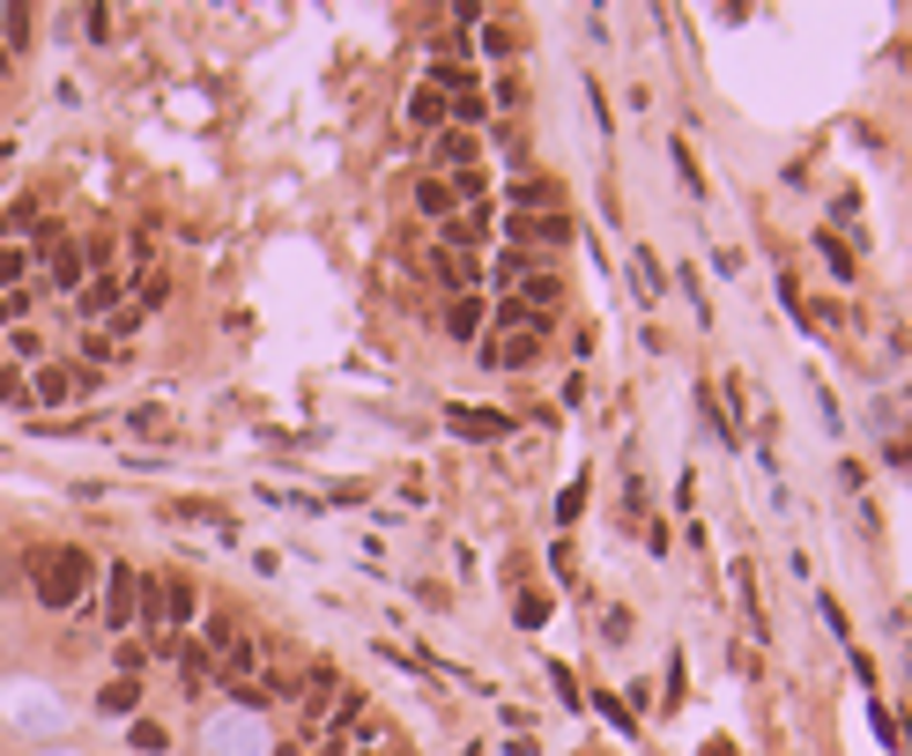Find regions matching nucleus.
<instances>
[{
    "mask_svg": "<svg viewBox=\"0 0 912 756\" xmlns=\"http://www.w3.org/2000/svg\"><path fill=\"white\" fill-rule=\"evenodd\" d=\"M222 697H230V705H268L274 690L268 683H222Z\"/></svg>",
    "mask_w": 912,
    "mask_h": 756,
    "instance_id": "cd10ccee",
    "label": "nucleus"
},
{
    "mask_svg": "<svg viewBox=\"0 0 912 756\" xmlns=\"http://www.w3.org/2000/svg\"><path fill=\"white\" fill-rule=\"evenodd\" d=\"M512 200H519V208H535V200H557V186H542V178H512Z\"/></svg>",
    "mask_w": 912,
    "mask_h": 756,
    "instance_id": "c85d7f7f",
    "label": "nucleus"
},
{
    "mask_svg": "<svg viewBox=\"0 0 912 756\" xmlns=\"http://www.w3.org/2000/svg\"><path fill=\"white\" fill-rule=\"evenodd\" d=\"M134 623H142V631H164V579H148V571H142V586H134Z\"/></svg>",
    "mask_w": 912,
    "mask_h": 756,
    "instance_id": "ddd939ff",
    "label": "nucleus"
},
{
    "mask_svg": "<svg viewBox=\"0 0 912 756\" xmlns=\"http://www.w3.org/2000/svg\"><path fill=\"white\" fill-rule=\"evenodd\" d=\"M23 304H30V290H15V297H0V319H8V312H23Z\"/></svg>",
    "mask_w": 912,
    "mask_h": 756,
    "instance_id": "e433bc0d",
    "label": "nucleus"
},
{
    "mask_svg": "<svg viewBox=\"0 0 912 756\" xmlns=\"http://www.w3.org/2000/svg\"><path fill=\"white\" fill-rule=\"evenodd\" d=\"M905 749H912V742H905Z\"/></svg>",
    "mask_w": 912,
    "mask_h": 756,
    "instance_id": "58836bf2",
    "label": "nucleus"
},
{
    "mask_svg": "<svg viewBox=\"0 0 912 756\" xmlns=\"http://www.w3.org/2000/svg\"><path fill=\"white\" fill-rule=\"evenodd\" d=\"M705 756H727V749H719V742H713V749H705Z\"/></svg>",
    "mask_w": 912,
    "mask_h": 756,
    "instance_id": "4c0bfd02",
    "label": "nucleus"
},
{
    "mask_svg": "<svg viewBox=\"0 0 912 756\" xmlns=\"http://www.w3.org/2000/svg\"><path fill=\"white\" fill-rule=\"evenodd\" d=\"M519 275H527V260H519V252H497V275H490V282H497V290H512V282H519Z\"/></svg>",
    "mask_w": 912,
    "mask_h": 756,
    "instance_id": "2f4dec72",
    "label": "nucleus"
},
{
    "mask_svg": "<svg viewBox=\"0 0 912 756\" xmlns=\"http://www.w3.org/2000/svg\"><path fill=\"white\" fill-rule=\"evenodd\" d=\"M45 282L52 290H82V245H52L45 252Z\"/></svg>",
    "mask_w": 912,
    "mask_h": 756,
    "instance_id": "6e6552de",
    "label": "nucleus"
},
{
    "mask_svg": "<svg viewBox=\"0 0 912 756\" xmlns=\"http://www.w3.org/2000/svg\"><path fill=\"white\" fill-rule=\"evenodd\" d=\"M535 238H549V245H564L571 238V216L557 208V216H535Z\"/></svg>",
    "mask_w": 912,
    "mask_h": 756,
    "instance_id": "c756f323",
    "label": "nucleus"
},
{
    "mask_svg": "<svg viewBox=\"0 0 912 756\" xmlns=\"http://www.w3.org/2000/svg\"><path fill=\"white\" fill-rule=\"evenodd\" d=\"M542 615H549V601H542V593H519V623H527V631H535Z\"/></svg>",
    "mask_w": 912,
    "mask_h": 756,
    "instance_id": "f704fd0d",
    "label": "nucleus"
},
{
    "mask_svg": "<svg viewBox=\"0 0 912 756\" xmlns=\"http://www.w3.org/2000/svg\"><path fill=\"white\" fill-rule=\"evenodd\" d=\"M408 120H416V126H438L445 120V90H438V82H423L416 97H408Z\"/></svg>",
    "mask_w": 912,
    "mask_h": 756,
    "instance_id": "4be33fe9",
    "label": "nucleus"
},
{
    "mask_svg": "<svg viewBox=\"0 0 912 756\" xmlns=\"http://www.w3.org/2000/svg\"><path fill=\"white\" fill-rule=\"evenodd\" d=\"M490 238V216H453L445 222V245H483Z\"/></svg>",
    "mask_w": 912,
    "mask_h": 756,
    "instance_id": "5701e85b",
    "label": "nucleus"
},
{
    "mask_svg": "<svg viewBox=\"0 0 912 756\" xmlns=\"http://www.w3.org/2000/svg\"><path fill=\"white\" fill-rule=\"evenodd\" d=\"M631 268H639V290H645V297H661V268H653V252H639Z\"/></svg>",
    "mask_w": 912,
    "mask_h": 756,
    "instance_id": "473e14b6",
    "label": "nucleus"
},
{
    "mask_svg": "<svg viewBox=\"0 0 912 756\" xmlns=\"http://www.w3.org/2000/svg\"><path fill=\"white\" fill-rule=\"evenodd\" d=\"M431 275H438L453 297H468V290H475V260H468V252H431Z\"/></svg>",
    "mask_w": 912,
    "mask_h": 756,
    "instance_id": "9b49d317",
    "label": "nucleus"
},
{
    "mask_svg": "<svg viewBox=\"0 0 912 756\" xmlns=\"http://www.w3.org/2000/svg\"><path fill=\"white\" fill-rule=\"evenodd\" d=\"M178 623H194V586L164 579V631H178Z\"/></svg>",
    "mask_w": 912,
    "mask_h": 756,
    "instance_id": "dca6fc26",
    "label": "nucleus"
},
{
    "mask_svg": "<svg viewBox=\"0 0 912 756\" xmlns=\"http://www.w3.org/2000/svg\"><path fill=\"white\" fill-rule=\"evenodd\" d=\"M431 156H438L445 172H475V134H468V126H445Z\"/></svg>",
    "mask_w": 912,
    "mask_h": 756,
    "instance_id": "0eeeda50",
    "label": "nucleus"
},
{
    "mask_svg": "<svg viewBox=\"0 0 912 756\" xmlns=\"http://www.w3.org/2000/svg\"><path fill=\"white\" fill-rule=\"evenodd\" d=\"M15 401L30 408V386H23V371H15V364H0V408H15Z\"/></svg>",
    "mask_w": 912,
    "mask_h": 756,
    "instance_id": "393cba45",
    "label": "nucleus"
},
{
    "mask_svg": "<svg viewBox=\"0 0 912 756\" xmlns=\"http://www.w3.org/2000/svg\"><path fill=\"white\" fill-rule=\"evenodd\" d=\"M134 586H142L134 563H104V631L134 638Z\"/></svg>",
    "mask_w": 912,
    "mask_h": 756,
    "instance_id": "f03ea898",
    "label": "nucleus"
},
{
    "mask_svg": "<svg viewBox=\"0 0 912 756\" xmlns=\"http://www.w3.org/2000/svg\"><path fill=\"white\" fill-rule=\"evenodd\" d=\"M82 38L104 45V38H112V8H82Z\"/></svg>",
    "mask_w": 912,
    "mask_h": 756,
    "instance_id": "a878e982",
    "label": "nucleus"
},
{
    "mask_svg": "<svg viewBox=\"0 0 912 756\" xmlns=\"http://www.w3.org/2000/svg\"><path fill=\"white\" fill-rule=\"evenodd\" d=\"M667 164H675V178H683V186H691V200H705V172H697L691 142H667Z\"/></svg>",
    "mask_w": 912,
    "mask_h": 756,
    "instance_id": "412c9836",
    "label": "nucleus"
},
{
    "mask_svg": "<svg viewBox=\"0 0 912 756\" xmlns=\"http://www.w3.org/2000/svg\"><path fill=\"white\" fill-rule=\"evenodd\" d=\"M579 505H587V475H579V483L564 489V505H557V519H579Z\"/></svg>",
    "mask_w": 912,
    "mask_h": 756,
    "instance_id": "c9c22d12",
    "label": "nucleus"
},
{
    "mask_svg": "<svg viewBox=\"0 0 912 756\" xmlns=\"http://www.w3.org/2000/svg\"><path fill=\"white\" fill-rule=\"evenodd\" d=\"M519 304H527V312L542 319V312H564V282H549V275H535V282H527V297H519Z\"/></svg>",
    "mask_w": 912,
    "mask_h": 756,
    "instance_id": "6ab92c4d",
    "label": "nucleus"
},
{
    "mask_svg": "<svg viewBox=\"0 0 912 756\" xmlns=\"http://www.w3.org/2000/svg\"><path fill=\"white\" fill-rule=\"evenodd\" d=\"M74 304H82V319H112V312H120V275L82 282V290H74Z\"/></svg>",
    "mask_w": 912,
    "mask_h": 756,
    "instance_id": "423d86ee",
    "label": "nucleus"
},
{
    "mask_svg": "<svg viewBox=\"0 0 912 756\" xmlns=\"http://www.w3.org/2000/svg\"><path fill=\"white\" fill-rule=\"evenodd\" d=\"M30 268H38V260H30L23 245H0V297H15V290H23V275H30Z\"/></svg>",
    "mask_w": 912,
    "mask_h": 756,
    "instance_id": "f3484780",
    "label": "nucleus"
},
{
    "mask_svg": "<svg viewBox=\"0 0 912 756\" xmlns=\"http://www.w3.org/2000/svg\"><path fill=\"white\" fill-rule=\"evenodd\" d=\"M445 431H460V438H505L512 423L490 415V408H445Z\"/></svg>",
    "mask_w": 912,
    "mask_h": 756,
    "instance_id": "39448f33",
    "label": "nucleus"
},
{
    "mask_svg": "<svg viewBox=\"0 0 912 756\" xmlns=\"http://www.w3.org/2000/svg\"><path fill=\"white\" fill-rule=\"evenodd\" d=\"M97 705H104V712H120V719H126V712H142V675H120V683H104Z\"/></svg>",
    "mask_w": 912,
    "mask_h": 756,
    "instance_id": "a211bd4d",
    "label": "nucleus"
},
{
    "mask_svg": "<svg viewBox=\"0 0 912 756\" xmlns=\"http://www.w3.org/2000/svg\"><path fill=\"white\" fill-rule=\"evenodd\" d=\"M208 653H230V667H252V645L238 638L230 615H208Z\"/></svg>",
    "mask_w": 912,
    "mask_h": 756,
    "instance_id": "1a4fd4ad",
    "label": "nucleus"
},
{
    "mask_svg": "<svg viewBox=\"0 0 912 756\" xmlns=\"http://www.w3.org/2000/svg\"><path fill=\"white\" fill-rule=\"evenodd\" d=\"M97 386V371H68V364H38L30 379V408H60V401H82Z\"/></svg>",
    "mask_w": 912,
    "mask_h": 756,
    "instance_id": "7ed1b4c3",
    "label": "nucleus"
},
{
    "mask_svg": "<svg viewBox=\"0 0 912 756\" xmlns=\"http://www.w3.org/2000/svg\"><path fill=\"white\" fill-rule=\"evenodd\" d=\"M304 683H312V690H304V719H312V734H320V719H327V705H334V683H342V675H334V667L320 660V667H312Z\"/></svg>",
    "mask_w": 912,
    "mask_h": 756,
    "instance_id": "9d476101",
    "label": "nucleus"
},
{
    "mask_svg": "<svg viewBox=\"0 0 912 756\" xmlns=\"http://www.w3.org/2000/svg\"><path fill=\"white\" fill-rule=\"evenodd\" d=\"M8 349H15V364H38V356H45V342H38L30 327H15V334H8Z\"/></svg>",
    "mask_w": 912,
    "mask_h": 756,
    "instance_id": "bb28decb",
    "label": "nucleus"
},
{
    "mask_svg": "<svg viewBox=\"0 0 912 756\" xmlns=\"http://www.w3.org/2000/svg\"><path fill=\"white\" fill-rule=\"evenodd\" d=\"M816 252L831 260V275H846V282H853V252H846V238H839V230H823V238H816Z\"/></svg>",
    "mask_w": 912,
    "mask_h": 756,
    "instance_id": "b1692460",
    "label": "nucleus"
},
{
    "mask_svg": "<svg viewBox=\"0 0 912 756\" xmlns=\"http://www.w3.org/2000/svg\"><path fill=\"white\" fill-rule=\"evenodd\" d=\"M445 334H453V342H475V334H483V304H475V297H453V312H445Z\"/></svg>",
    "mask_w": 912,
    "mask_h": 756,
    "instance_id": "2eb2a0df",
    "label": "nucleus"
},
{
    "mask_svg": "<svg viewBox=\"0 0 912 756\" xmlns=\"http://www.w3.org/2000/svg\"><path fill=\"white\" fill-rule=\"evenodd\" d=\"M104 563L90 549H45L38 571H30V593L45 601V609H74V601H90V586H97Z\"/></svg>",
    "mask_w": 912,
    "mask_h": 756,
    "instance_id": "f257e3e1",
    "label": "nucleus"
},
{
    "mask_svg": "<svg viewBox=\"0 0 912 756\" xmlns=\"http://www.w3.org/2000/svg\"><path fill=\"white\" fill-rule=\"evenodd\" d=\"M104 334H142V304H120V312L104 319Z\"/></svg>",
    "mask_w": 912,
    "mask_h": 756,
    "instance_id": "7c9ffc66",
    "label": "nucleus"
},
{
    "mask_svg": "<svg viewBox=\"0 0 912 756\" xmlns=\"http://www.w3.org/2000/svg\"><path fill=\"white\" fill-rule=\"evenodd\" d=\"M178 683H186V697H200L208 683H222V660L208 653V645H186V653H178Z\"/></svg>",
    "mask_w": 912,
    "mask_h": 756,
    "instance_id": "20e7f679",
    "label": "nucleus"
},
{
    "mask_svg": "<svg viewBox=\"0 0 912 756\" xmlns=\"http://www.w3.org/2000/svg\"><path fill=\"white\" fill-rule=\"evenodd\" d=\"M535 349H542V342H535V334H512V342H483V364H505V371H519V364H535Z\"/></svg>",
    "mask_w": 912,
    "mask_h": 756,
    "instance_id": "f8f14e48",
    "label": "nucleus"
},
{
    "mask_svg": "<svg viewBox=\"0 0 912 756\" xmlns=\"http://www.w3.org/2000/svg\"><path fill=\"white\" fill-rule=\"evenodd\" d=\"M126 742H134V749H142V756H164V749H172V734L156 727L148 712H134V727H126Z\"/></svg>",
    "mask_w": 912,
    "mask_h": 756,
    "instance_id": "aec40b11",
    "label": "nucleus"
},
{
    "mask_svg": "<svg viewBox=\"0 0 912 756\" xmlns=\"http://www.w3.org/2000/svg\"><path fill=\"white\" fill-rule=\"evenodd\" d=\"M416 208H423L431 222H453V208H460V200H453V186H445V178H423V186H416Z\"/></svg>",
    "mask_w": 912,
    "mask_h": 756,
    "instance_id": "4468645a",
    "label": "nucleus"
},
{
    "mask_svg": "<svg viewBox=\"0 0 912 756\" xmlns=\"http://www.w3.org/2000/svg\"><path fill=\"white\" fill-rule=\"evenodd\" d=\"M601 638H609V645H623V638H631V615L609 609V615H601Z\"/></svg>",
    "mask_w": 912,
    "mask_h": 756,
    "instance_id": "72a5a7b5",
    "label": "nucleus"
}]
</instances>
